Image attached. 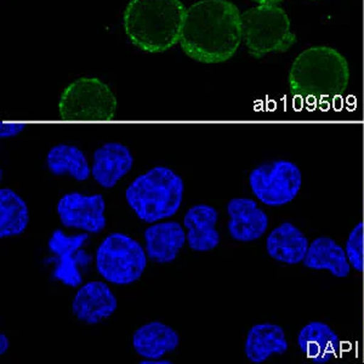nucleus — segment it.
Returning <instances> with one entry per match:
<instances>
[{"instance_id":"nucleus-17","label":"nucleus","mask_w":364,"mask_h":364,"mask_svg":"<svg viewBox=\"0 0 364 364\" xmlns=\"http://www.w3.org/2000/svg\"><path fill=\"white\" fill-rule=\"evenodd\" d=\"M286 333L277 324L261 323L250 328L245 343V353L252 363H264L272 355L288 351Z\"/></svg>"},{"instance_id":"nucleus-13","label":"nucleus","mask_w":364,"mask_h":364,"mask_svg":"<svg viewBox=\"0 0 364 364\" xmlns=\"http://www.w3.org/2000/svg\"><path fill=\"white\" fill-rule=\"evenodd\" d=\"M218 220L219 213L209 204H197L187 210L183 226L187 230V245L192 250L210 252L220 245Z\"/></svg>"},{"instance_id":"nucleus-2","label":"nucleus","mask_w":364,"mask_h":364,"mask_svg":"<svg viewBox=\"0 0 364 364\" xmlns=\"http://www.w3.org/2000/svg\"><path fill=\"white\" fill-rule=\"evenodd\" d=\"M186 10L180 0H132L124 13L125 33L139 49L166 51L180 42Z\"/></svg>"},{"instance_id":"nucleus-3","label":"nucleus","mask_w":364,"mask_h":364,"mask_svg":"<svg viewBox=\"0 0 364 364\" xmlns=\"http://www.w3.org/2000/svg\"><path fill=\"white\" fill-rule=\"evenodd\" d=\"M350 78L348 60L329 46H312L295 58L289 73L294 95L327 97L346 87Z\"/></svg>"},{"instance_id":"nucleus-21","label":"nucleus","mask_w":364,"mask_h":364,"mask_svg":"<svg viewBox=\"0 0 364 364\" xmlns=\"http://www.w3.org/2000/svg\"><path fill=\"white\" fill-rule=\"evenodd\" d=\"M29 210L25 199L10 188L0 190V238L20 236L28 228Z\"/></svg>"},{"instance_id":"nucleus-14","label":"nucleus","mask_w":364,"mask_h":364,"mask_svg":"<svg viewBox=\"0 0 364 364\" xmlns=\"http://www.w3.org/2000/svg\"><path fill=\"white\" fill-rule=\"evenodd\" d=\"M145 250L157 264H170L187 243L186 232L176 221H166L146 228Z\"/></svg>"},{"instance_id":"nucleus-15","label":"nucleus","mask_w":364,"mask_h":364,"mask_svg":"<svg viewBox=\"0 0 364 364\" xmlns=\"http://www.w3.org/2000/svg\"><path fill=\"white\" fill-rule=\"evenodd\" d=\"M180 345L178 333L166 323L154 321L141 326L133 336V348L146 360H159Z\"/></svg>"},{"instance_id":"nucleus-16","label":"nucleus","mask_w":364,"mask_h":364,"mask_svg":"<svg viewBox=\"0 0 364 364\" xmlns=\"http://www.w3.org/2000/svg\"><path fill=\"white\" fill-rule=\"evenodd\" d=\"M309 247L306 236L288 221L274 228L266 240V250L269 257L287 265L302 262Z\"/></svg>"},{"instance_id":"nucleus-24","label":"nucleus","mask_w":364,"mask_h":364,"mask_svg":"<svg viewBox=\"0 0 364 364\" xmlns=\"http://www.w3.org/2000/svg\"><path fill=\"white\" fill-rule=\"evenodd\" d=\"M346 255L350 265L357 272H363L364 269V226L358 223L352 230L346 242Z\"/></svg>"},{"instance_id":"nucleus-23","label":"nucleus","mask_w":364,"mask_h":364,"mask_svg":"<svg viewBox=\"0 0 364 364\" xmlns=\"http://www.w3.org/2000/svg\"><path fill=\"white\" fill-rule=\"evenodd\" d=\"M87 238H89L87 233L67 236L63 233V230H56L50 237L48 248H49L50 252H53L56 257H63L67 254H75L83 248V245L87 243Z\"/></svg>"},{"instance_id":"nucleus-10","label":"nucleus","mask_w":364,"mask_h":364,"mask_svg":"<svg viewBox=\"0 0 364 364\" xmlns=\"http://www.w3.org/2000/svg\"><path fill=\"white\" fill-rule=\"evenodd\" d=\"M118 307L116 295L105 282H87L80 286L73 302L72 312L80 322L90 326L104 322Z\"/></svg>"},{"instance_id":"nucleus-8","label":"nucleus","mask_w":364,"mask_h":364,"mask_svg":"<svg viewBox=\"0 0 364 364\" xmlns=\"http://www.w3.org/2000/svg\"><path fill=\"white\" fill-rule=\"evenodd\" d=\"M114 106L111 90L95 78H82L70 84L61 100L63 116L77 119L109 118Z\"/></svg>"},{"instance_id":"nucleus-6","label":"nucleus","mask_w":364,"mask_h":364,"mask_svg":"<svg viewBox=\"0 0 364 364\" xmlns=\"http://www.w3.org/2000/svg\"><path fill=\"white\" fill-rule=\"evenodd\" d=\"M147 252L137 240L120 232L106 237L96 250V269L116 286L133 284L145 272Z\"/></svg>"},{"instance_id":"nucleus-11","label":"nucleus","mask_w":364,"mask_h":364,"mask_svg":"<svg viewBox=\"0 0 364 364\" xmlns=\"http://www.w3.org/2000/svg\"><path fill=\"white\" fill-rule=\"evenodd\" d=\"M133 166L134 156L127 146L107 142L94 152L91 175L100 186L109 190L133 169Z\"/></svg>"},{"instance_id":"nucleus-25","label":"nucleus","mask_w":364,"mask_h":364,"mask_svg":"<svg viewBox=\"0 0 364 364\" xmlns=\"http://www.w3.org/2000/svg\"><path fill=\"white\" fill-rule=\"evenodd\" d=\"M25 124H17V123H1L0 127V136L3 139L14 137L18 135L25 130Z\"/></svg>"},{"instance_id":"nucleus-19","label":"nucleus","mask_w":364,"mask_h":364,"mask_svg":"<svg viewBox=\"0 0 364 364\" xmlns=\"http://www.w3.org/2000/svg\"><path fill=\"white\" fill-rule=\"evenodd\" d=\"M304 265L307 269H328L338 278L348 277L351 269L346 252L328 237H319L311 243Z\"/></svg>"},{"instance_id":"nucleus-1","label":"nucleus","mask_w":364,"mask_h":364,"mask_svg":"<svg viewBox=\"0 0 364 364\" xmlns=\"http://www.w3.org/2000/svg\"><path fill=\"white\" fill-rule=\"evenodd\" d=\"M240 10L228 0H200L187 9L180 46L187 56L203 63L233 58L242 39Z\"/></svg>"},{"instance_id":"nucleus-4","label":"nucleus","mask_w":364,"mask_h":364,"mask_svg":"<svg viewBox=\"0 0 364 364\" xmlns=\"http://www.w3.org/2000/svg\"><path fill=\"white\" fill-rule=\"evenodd\" d=\"M183 191L185 185L180 175L168 166H158L129 185L125 199L141 221L156 224L178 213Z\"/></svg>"},{"instance_id":"nucleus-28","label":"nucleus","mask_w":364,"mask_h":364,"mask_svg":"<svg viewBox=\"0 0 364 364\" xmlns=\"http://www.w3.org/2000/svg\"><path fill=\"white\" fill-rule=\"evenodd\" d=\"M259 5H278L282 0H252Z\"/></svg>"},{"instance_id":"nucleus-18","label":"nucleus","mask_w":364,"mask_h":364,"mask_svg":"<svg viewBox=\"0 0 364 364\" xmlns=\"http://www.w3.org/2000/svg\"><path fill=\"white\" fill-rule=\"evenodd\" d=\"M298 343L302 353L316 364L328 363L340 350L339 336L323 322H311L302 328Z\"/></svg>"},{"instance_id":"nucleus-5","label":"nucleus","mask_w":364,"mask_h":364,"mask_svg":"<svg viewBox=\"0 0 364 364\" xmlns=\"http://www.w3.org/2000/svg\"><path fill=\"white\" fill-rule=\"evenodd\" d=\"M242 39L255 58L269 53H284L296 43L290 20L278 5H257L240 15Z\"/></svg>"},{"instance_id":"nucleus-9","label":"nucleus","mask_w":364,"mask_h":364,"mask_svg":"<svg viewBox=\"0 0 364 364\" xmlns=\"http://www.w3.org/2000/svg\"><path fill=\"white\" fill-rule=\"evenodd\" d=\"M56 209L61 224L67 228L100 233L107 224L105 216L106 202L102 195L67 193L58 200Z\"/></svg>"},{"instance_id":"nucleus-26","label":"nucleus","mask_w":364,"mask_h":364,"mask_svg":"<svg viewBox=\"0 0 364 364\" xmlns=\"http://www.w3.org/2000/svg\"><path fill=\"white\" fill-rule=\"evenodd\" d=\"M9 348H10V340L8 336H5L4 333L0 334V355L3 356L6 352H8Z\"/></svg>"},{"instance_id":"nucleus-22","label":"nucleus","mask_w":364,"mask_h":364,"mask_svg":"<svg viewBox=\"0 0 364 364\" xmlns=\"http://www.w3.org/2000/svg\"><path fill=\"white\" fill-rule=\"evenodd\" d=\"M91 257L87 255V252L79 250L75 254H67L63 257H58L55 261L54 276L55 279L61 282L65 286L70 288H77L82 286L83 276L79 271L78 266L80 264H87Z\"/></svg>"},{"instance_id":"nucleus-27","label":"nucleus","mask_w":364,"mask_h":364,"mask_svg":"<svg viewBox=\"0 0 364 364\" xmlns=\"http://www.w3.org/2000/svg\"><path fill=\"white\" fill-rule=\"evenodd\" d=\"M141 364H171V362L170 360H141Z\"/></svg>"},{"instance_id":"nucleus-7","label":"nucleus","mask_w":364,"mask_h":364,"mask_svg":"<svg viewBox=\"0 0 364 364\" xmlns=\"http://www.w3.org/2000/svg\"><path fill=\"white\" fill-rule=\"evenodd\" d=\"M301 183V171L289 161L265 163L249 174L252 193L269 207H282L294 200Z\"/></svg>"},{"instance_id":"nucleus-12","label":"nucleus","mask_w":364,"mask_h":364,"mask_svg":"<svg viewBox=\"0 0 364 364\" xmlns=\"http://www.w3.org/2000/svg\"><path fill=\"white\" fill-rule=\"evenodd\" d=\"M228 224L230 236L237 242L248 243L259 240L269 228V216L250 198H233L228 202Z\"/></svg>"},{"instance_id":"nucleus-20","label":"nucleus","mask_w":364,"mask_h":364,"mask_svg":"<svg viewBox=\"0 0 364 364\" xmlns=\"http://www.w3.org/2000/svg\"><path fill=\"white\" fill-rule=\"evenodd\" d=\"M46 166L55 176L68 174L75 181H87L91 175L87 156L77 146L65 144L54 146L46 154Z\"/></svg>"}]
</instances>
